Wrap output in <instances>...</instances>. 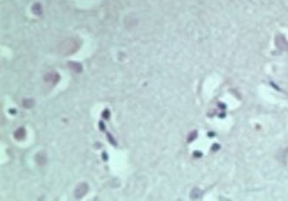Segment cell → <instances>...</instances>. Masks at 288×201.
<instances>
[{"instance_id":"cell-1","label":"cell","mask_w":288,"mask_h":201,"mask_svg":"<svg viewBox=\"0 0 288 201\" xmlns=\"http://www.w3.org/2000/svg\"><path fill=\"white\" fill-rule=\"evenodd\" d=\"M79 48V43L75 38H67L64 40L59 48V51L63 55H70L77 51Z\"/></svg>"},{"instance_id":"cell-2","label":"cell","mask_w":288,"mask_h":201,"mask_svg":"<svg viewBox=\"0 0 288 201\" xmlns=\"http://www.w3.org/2000/svg\"><path fill=\"white\" fill-rule=\"evenodd\" d=\"M89 191V185L86 182H82L76 186V188L75 189V197L77 199L82 198L86 193Z\"/></svg>"},{"instance_id":"cell-3","label":"cell","mask_w":288,"mask_h":201,"mask_svg":"<svg viewBox=\"0 0 288 201\" xmlns=\"http://www.w3.org/2000/svg\"><path fill=\"white\" fill-rule=\"evenodd\" d=\"M277 47L281 51H288V42L285 38V36L279 35L275 39Z\"/></svg>"},{"instance_id":"cell-4","label":"cell","mask_w":288,"mask_h":201,"mask_svg":"<svg viewBox=\"0 0 288 201\" xmlns=\"http://www.w3.org/2000/svg\"><path fill=\"white\" fill-rule=\"evenodd\" d=\"M60 80V75L55 71H52L45 75V81L51 84H56Z\"/></svg>"},{"instance_id":"cell-5","label":"cell","mask_w":288,"mask_h":201,"mask_svg":"<svg viewBox=\"0 0 288 201\" xmlns=\"http://www.w3.org/2000/svg\"><path fill=\"white\" fill-rule=\"evenodd\" d=\"M13 137L17 141H21L26 137V130L23 127H20L19 128L14 131Z\"/></svg>"},{"instance_id":"cell-6","label":"cell","mask_w":288,"mask_h":201,"mask_svg":"<svg viewBox=\"0 0 288 201\" xmlns=\"http://www.w3.org/2000/svg\"><path fill=\"white\" fill-rule=\"evenodd\" d=\"M35 160H36V161L38 165H45L46 163L47 158H46V155L44 152H40L36 155Z\"/></svg>"},{"instance_id":"cell-7","label":"cell","mask_w":288,"mask_h":201,"mask_svg":"<svg viewBox=\"0 0 288 201\" xmlns=\"http://www.w3.org/2000/svg\"><path fill=\"white\" fill-rule=\"evenodd\" d=\"M67 67L74 72H76V73H80V72L82 70V67L80 63L78 62H73V61H70L67 63Z\"/></svg>"},{"instance_id":"cell-8","label":"cell","mask_w":288,"mask_h":201,"mask_svg":"<svg viewBox=\"0 0 288 201\" xmlns=\"http://www.w3.org/2000/svg\"><path fill=\"white\" fill-rule=\"evenodd\" d=\"M22 106L25 108H31L34 106V100L31 98H26L22 101Z\"/></svg>"},{"instance_id":"cell-9","label":"cell","mask_w":288,"mask_h":201,"mask_svg":"<svg viewBox=\"0 0 288 201\" xmlns=\"http://www.w3.org/2000/svg\"><path fill=\"white\" fill-rule=\"evenodd\" d=\"M32 11L33 12L36 14V15H40L42 11H41V5L39 4H36L33 5V8H32Z\"/></svg>"},{"instance_id":"cell-10","label":"cell","mask_w":288,"mask_h":201,"mask_svg":"<svg viewBox=\"0 0 288 201\" xmlns=\"http://www.w3.org/2000/svg\"><path fill=\"white\" fill-rule=\"evenodd\" d=\"M196 137H197V132L196 131H192V133L189 134V137H188V139H187V140H188V142H192Z\"/></svg>"},{"instance_id":"cell-11","label":"cell","mask_w":288,"mask_h":201,"mask_svg":"<svg viewBox=\"0 0 288 201\" xmlns=\"http://www.w3.org/2000/svg\"><path fill=\"white\" fill-rule=\"evenodd\" d=\"M102 117H103L104 119H106V120H108V119H109V117H110V113H109L108 109H106V110L103 112V113H102Z\"/></svg>"},{"instance_id":"cell-12","label":"cell","mask_w":288,"mask_h":201,"mask_svg":"<svg viewBox=\"0 0 288 201\" xmlns=\"http://www.w3.org/2000/svg\"><path fill=\"white\" fill-rule=\"evenodd\" d=\"M107 139L109 140V142L112 143V145H116V143H115V140L113 139V137L109 134V133H107Z\"/></svg>"},{"instance_id":"cell-13","label":"cell","mask_w":288,"mask_h":201,"mask_svg":"<svg viewBox=\"0 0 288 201\" xmlns=\"http://www.w3.org/2000/svg\"><path fill=\"white\" fill-rule=\"evenodd\" d=\"M99 127H100V130H101L102 131H104L106 130V126H105L103 121H99Z\"/></svg>"},{"instance_id":"cell-14","label":"cell","mask_w":288,"mask_h":201,"mask_svg":"<svg viewBox=\"0 0 288 201\" xmlns=\"http://www.w3.org/2000/svg\"><path fill=\"white\" fill-rule=\"evenodd\" d=\"M102 155H103V157H102V158H103V160H104V161H107V154H106V153H103Z\"/></svg>"}]
</instances>
